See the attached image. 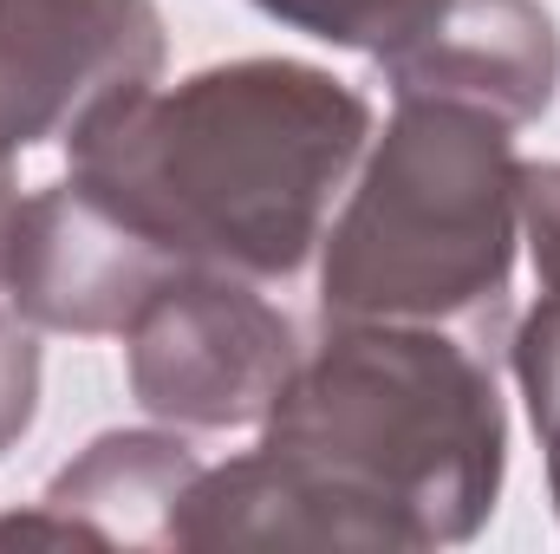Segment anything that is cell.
I'll list each match as a JSON object with an SVG mask.
<instances>
[{"mask_svg": "<svg viewBox=\"0 0 560 554\" xmlns=\"http://www.w3.org/2000/svg\"><path fill=\"white\" fill-rule=\"evenodd\" d=\"M372 105L306 59H229L85 125L72 176L170 268L293 280L365 163Z\"/></svg>", "mask_w": 560, "mask_h": 554, "instance_id": "cell-1", "label": "cell"}, {"mask_svg": "<svg viewBox=\"0 0 560 554\" xmlns=\"http://www.w3.org/2000/svg\"><path fill=\"white\" fill-rule=\"evenodd\" d=\"M261 443L313 476L365 529L372 554L469 542L509 476L495 353L450 326L326 320Z\"/></svg>", "mask_w": 560, "mask_h": 554, "instance_id": "cell-2", "label": "cell"}, {"mask_svg": "<svg viewBox=\"0 0 560 554\" xmlns=\"http://www.w3.org/2000/svg\"><path fill=\"white\" fill-rule=\"evenodd\" d=\"M522 242V157L489 112L398 99L385 138L319 242L326 320L450 326L509 353V280Z\"/></svg>", "mask_w": 560, "mask_h": 554, "instance_id": "cell-3", "label": "cell"}, {"mask_svg": "<svg viewBox=\"0 0 560 554\" xmlns=\"http://www.w3.org/2000/svg\"><path fill=\"white\" fill-rule=\"evenodd\" d=\"M300 366V333L248 275L176 268L125 326L131 399L176 430L268 424Z\"/></svg>", "mask_w": 560, "mask_h": 554, "instance_id": "cell-4", "label": "cell"}, {"mask_svg": "<svg viewBox=\"0 0 560 554\" xmlns=\"http://www.w3.org/2000/svg\"><path fill=\"white\" fill-rule=\"evenodd\" d=\"M163 46L156 0H0V163L156 85Z\"/></svg>", "mask_w": 560, "mask_h": 554, "instance_id": "cell-5", "label": "cell"}, {"mask_svg": "<svg viewBox=\"0 0 560 554\" xmlns=\"http://www.w3.org/2000/svg\"><path fill=\"white\" fill-rule=\"evenodd\" d=\"M163 275L176 268L79 176L20 196L13 242H7V307L26 326L125 333Z\"/></svg>", "mask_w": 560, "mask_h": 554, "instance_id": "cell-6", "label": "cell"}, {"mask_svg": "<svg viewBox=\"0 0 560 554\" xmlns=\"http://www.w3.org/2000/svg\"><path fill=\"white\" fill-rule=\"evenodd\" d=\"M378 66L398 99L469 105L522 131L560 92V33L541 0H443Z\"/></svg>", "mask_w": 560, "mask_h": 554, "instance_id": "cell-7", "label": "cell"}, {"mask_svg": "<svg viewBox=\"0 0 560 554\" xmlns=\"http://www.w3.org/2000/svg\"><path fill=\"white\" fill-rule=\"evenodd\" d=\"M202 463L183 437L105 430L92 437L33 503L7 516L0 542H92V549H176V522Z\"/></svg>", "mask_w": 560, "mask_h": 554, "instance_id": "cell-8", "label": "cell"}, {"mask_svg": "<svg viewBox=\"0 0 560 554\" xmlns=\"http://www.w3.org/2000/svg\"><path fill=\"white\" fill-rule=\"evenodd\" d=\"M255 7L293 33H313L326 46H352V53L378 59L398 39H411L443 0H255Z\"/></svg>", "mask_w": 560, "mask_h": 554, "instance_id": "cell-9", "label": "cell"}, {"mask_svg": "<svg viewBox=\"0 0 560 554\" xmlns=\"http://www.w3.org/2000/svg\"><path fill=\"white\" fill-rule=\"evenodd\" d=\"M509 366L522 379V399H528L535 430H548L560 417V280H541V300L509 333Z\"/></svg>", "mask_w": 560, "mask_h": 554, "instance_id": "cell-10", "label": "cell"}, {"mask_svg": "<svg viewBox=\"0 0 560 554\" xmlns=\"http://www.w3.org/2000/svg\"><path fill=\"white\" fill-rule=\"evenodd\" d=\"M39 326H26L7 300H0V457L33 430L39 417Z\"/></svg>", "mask_w": 560, "mask_h": 554, "instance_id": "cell-11", "label": "cell"}, {"mask_svg": "<svg viewBox=\"0 0 560 554\" xmlns=\"http://www.w3.org/2000/svg\"><path fill=\"white\" fill-rule=\"evenodd\" d=\"M522 235L535 280H560V163H522Z\"/></svg>", "mask_w": 560, "mask_h": 554, "instance_id": "cell-12", "label": "cell"}, {"mask_svg": "<svg viewBox=\"0 0 560 554\" xmlns=\"http://www.w3.org/2000/svg\"><path fill=\"white\" fill-rule=\"evenodd\" d=\"M13 216H20V183L0 163V300H7V242H13Z\"/></svg>", "mask_w": 560, "mask_h": 554, "instance_id": "cell-13", "label": "cell"}, {"mask_svg": "<svg viewBox=\"0 0 560 554\" xmlns=\"http://www.w3.org/2000/svg\"><path fill=\"white\" fill-rule=\"evenodd\" d=\"M548 437V489H555V509H560V417L541 430Z\"/></svg>", "mask_w": 560, "mask_h": 554, "instance_id": "cell-14", "label": "cell"}]
</instances>
